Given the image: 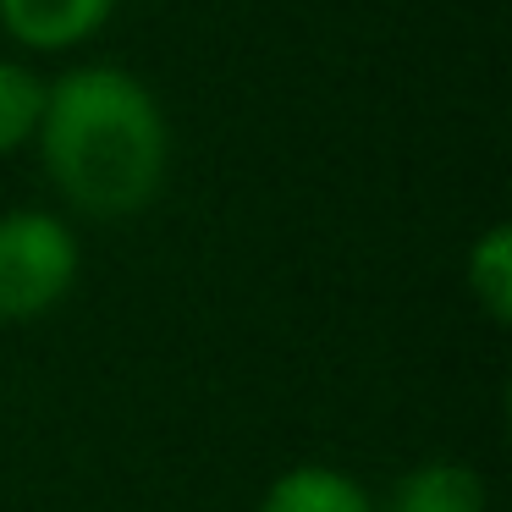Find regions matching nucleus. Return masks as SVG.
<instances>
[{"label": "nucleus", "mask_w": 512, "mask_h": 512, "mask_svg": "<svg viewBox=\"0 0 512 512\" xmlns=\"http://www.w3.org/2000/svg\"><path fill=\"white\" fill-rule=\"evenodd\" d=\"M34 149L56 199L83 221H133L171 177L166 105L116 61H78L45 78Z\"/></svg>", "instance_id": "f257e3e1"}, {"label": "nucleus", "mask_w": 512, "mask_h": 512, "mask_svg": "<svg viewBox=\"0 0 512 512\" xmlns=\"http://www.w3.org/2000/svg\"><path fill=\"white\" fill-rule=\"evenodd\" d=\"M83 270L78 232L61 210H6L0 215V320L28 325L72 298Z\"/></svg>", "instance_id": "f03ea898"}, {"label": "nucleus", "mask_w": 512, "mask_h": 512, "mask_svg": "<svg viewBox=\"0 0 512 512\" xmlns=\"http://www.w3.org/2000/svg\"><path fill=\"white\" fill-rule=\"evenodd\" d=\"M122 0H0V34L23 56H72L111 28Z\"/></svg>", "instance_id": "7ed1b4c3"}, {"label": "nucleus", "mask_w": 512, "mask_h": 512, "mask_svg": "<svg viewBox=\"0 0 512 512\" xmlns=\"http://www.w3.org/2000/svg\"><path fill=\"white\" fill-rule=\"evenodd\" d=\"M259 512H380V501L336 463H292L265 485Z\"/></svg>", "instance_id": "20e7f679"}, {"label": "nucleus", "mask_w": 512, "mask_h": 512, "mask_svg": "<svg viewBox=\"0 0 512 512\" xmlns=\"http://www.w3.org/2000/svg\"><path fill=\"white\" fill-rule=\"evenodd\" d=\"M380 512H490V490L479 468L457 463V457H430L391 485Z\"/></svg>", "instance_id": "39448f33"}, {"label": "nucleus", "mask_w": 512, "mask_h": 512, "mask_svg": "<svg viewBox=\"0 0 512 512\" xmlns=\"http://www.w3.org/2000/svg\"><path fill=\"white\" fill-rule=\"evenodd\" d=\"M463 287H468V298L479 303V314H485L490 325L512 320V226L507 221H490L485 232L468 243Z\"/></svg>", "instance_id": "423d86ee"}, {"label": "nucleus", "mask_w": 512, "mask_h": 512, "mask_svg": "<svg viewBox=\"0 0 512 512\" xmlns=\"http://www.w3.org/2000/svg\"><path fill=\"white\" fill-rule=\"evenodd\" d=\"M39 111H45V78L28 56H0V160L34 144Z\"/></svg>", "instance_id": "0eeeda50"}]
</instances>
